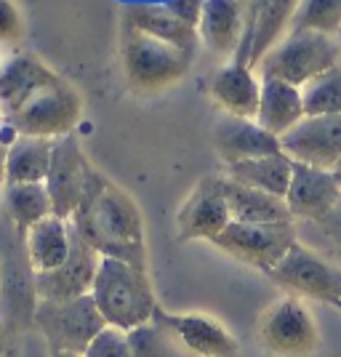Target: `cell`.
<instances>
[{
  "instance_id": "836d02e7",
  "label": "cell",
  "mask_w": 341,
  "mask_h": 357,
  "mask_svg": "<svg viewBox=\"0 0 341 357\" xmlns=\"http://www.w3.org/2000/svg\"><path fill=\"white\" fill-rule=\"evenodd\" d=\"M315 227L328 238V245L341 253V197L339 203H336V208L331 211L320 224H315Z\"/></svg>"
},
{
  "instance_id": "7402d4cb",
  "label": "cell",
  "mask_w": 341,
  "mask_h": 357,
  "mask_svg": "<svg viewBox=\"0 0 341 357\" xmlns=\"http://www.w3.org/2000/svg\"><path fill=\"white\" fill-rule=\"evenodd\" d=\"M304 118L307 112H304V99L298 86L275 80V77H262V102L256 115V123L262 128H267L269 134L280 139Z\"/></svg>"
},
{
  "instance_id": "484cf974",
  "label": "cell",
  "mask_w": 341,
  "mask_h": 357,
  "mask_svg": "<svg viewBox=\"0 0 341 357\" xmlns=\"http://www.w3.org/2000/svg\"><path fill=\"white\" fill-rule=\"evenodd\" d=\"M54 144L56 142L51 139L16 136L8 144V163H6L8 184H45L54 163Z\"/></svg>"
},
{
  "instance_id": "d6a6232c",
  "label": "cell",
  "mask_w": 341,
  "mask_h": 357,
  "mask_svg": "<svg viewBox=\"0 0 341 357\" xmlns=\"http://www.w3.org/2000/svg\"><path fill=\"white\" fill-rule=\"evenodd\" d=\"M165 6H168V11H171L174 16H179L184 24H190V27L197 30L206 0H171V3H165Z\"/></svg>"
},
{
  "instance_id": "7c38bea8",
  "label": "cell",
  "mask_w": 341,
  "mask_h": 357,
  "mask_svg": "<svg viewBox=\"0 0 341 357\" xmlns=\"http://www.w3.org/2000/svg\"><path fill=\"white\" fill-rule=\"evenodd\" d=\"M96 174V168L91 165L86 152L80 147V142L75 134L61 136L54 144V163L45 178V190L51 195L54 203V216L59 219H73L75 211L80 208L83 197L89 192L91 178Z\"/></svg>"
},
{
  "instance_id": "8fae6325",
  "label": "cell",
  "mask_w": 341,
  "mask_h": 357,
  "mask_svg": "<svg viewBox=\"0 0 341 357\" xmlns=\"http://www.w3.org/2000/svg\"><path fill=\"white\" fill-rule=\"evenodd\" d=\"M232 224V211L224 195V176H203L176 211V240H213Z\"/></svg>"
},
{
  "instance_id": "b9f144b4",
  "label": "cell",
  "mask_w": 341,
  "mask_h": 357,
  "mask_svg": "<svg viewBox=\"0 0 341 357\" xmlns=\"http://www.w3.org/2000/svg\"><path fill=\"white\" fill-rule=\"evenodd\" d=\"M8 357H16V355H8Z\"/></svg>"
},
{
  "instance_id": "ffe728a7",
  "label": "cell",
  "mask_w": 341,
  "mask_h": 357,
  "mask_svg": "<svg viewBox=\"0 0 341 357\" xmlns=\"http://www.w3.org/2000/svg\"><path fill=\"white\" fill-rule=\"evenodd\" d=\"M200 43L216 56H238L245 38V16L240 0H206L197 24Z\"/></svg>"
},
{
  "instance_id": "6da1fadb",
  "label": "cell",
  "mask_w": 341,
  "mask_h": 357,
  "mask_svg": "<svg viewBox=\"0 0 341 357\" xmlns=\"http://www.w3.org/2000/svg\"><path fill=\"white\" fill-rule=\"evenodd\" d=\"M70 224L75 235L89 243L99 256L123 259L149 269L147 227L139 203L99 171L91 178L89 192Z\"/></svg>"
},
{
  "instance_id": "f546056e",
  "label": "cell",
  "mask_w": 341,
  "mask_h": 357,
  "mask_svg": "<svg viewBox=\"0 0 341 357\" xmlns=\"http://www.w3.org/2000/svg\"><path fill=\"white\" fill-rule=\"evenodd\" d=\"M291 30L317 32L336 40L341 30V0H298Z\"/></svg>"
},
{
  "instance_id": "603a6c76",
  "label": "cell",
  "mask_w": 341,
  "mask_h": 357,
  "mask_svg": "<svg viewBox=\"0 0 341 357\" xmlns=\"http://www.w3.org/2000/svg\"><path fill=\"white\" fill-rule=\"evenodd\" d=\"M123 24L134 27L139 32H147L158 40L176 45L187 54H195V48L200 43V35L195 27L184 24L179 16L168 11V6H149V3H134L126 6L123 11Z\"/></svg>"
},
{
  "instance_id": "52a82bcc",
  "label": "cell",
  "mask_w": 341,
  "mask_h": 357,
  "mask_svg": "<svg viewBox=\"0 0 341 357\" xmlns=\"http://www.w3.org/2000/svg\"><path fill=\"white\" fill-rule=\"evenodd\" d=\"M104 326L107 323L91 294L67 301H38L35 310V328L43 333L48 352L83 355Z\"/></svg>"
},
{
  "instance_id": "277c9868",
  "label": "cell",
  "mask_w": 341,
  "mask_h": 357,
  "mask_svg": "<svg viewBox=\"0 0 341 357\" xmlns=\"http://www.w3.org/2000/svg\"><path fill=\"white\" fill-rule=\"evenodd\" d=\"M256 342L269 357H312L320 349V328L304 298L282 296L259 314Z\"/></svg>"
},
{
  "instance_id": "3957f363",
  "label": "cell",
  "mask_w": 341,
  "mask_h": 357,
  "mask_svg": "<svg viewBox=\"0 0 341 357\" xmlns=\"http://www.w3.org/2000/svg\"><path fill=\"white\" fill-rule=\"evenodd\" d=\"M195 54L158 40L120 22V64L134 93H160L176 86L192 67Z\"/></svg>"
},
{
  "instance_id": "30bf717a",
  "label": "cell",
  "mask_w": 341,
  "mask_h": 357,
  "mask_svg": "<svg viewBox=\"0 0 341 357\" xmlns=\"http://www.w3.org/2000/svg\"><path fill=\"white\" fill-rule=\"evenodd\" d=\"M38 310V288L24 238L14 232V238L0 240V317L11 331L35 326Z\"/></svg>"
},
{
  "instance_id": "74e56055",
  "label": "cell",
  "mask_w": 341,
  "mask_h": 357,
  "mask_svg": "<svg viewBox=\"0 0 341 357\" xmlns=\"http://www.w3.org/2000/svg\"><path fill=\"white\" fill-rule=\"evenodd\" d=\"M3 120H8V118H6V109H3V105H0V123H3Z\"/></svg>"
},
{
  "instance_id": "5bb4252c",
  "label": "cell",
  "mask_w": 341,
  "mask_h": 357,
  "mask_svg": "<svg viewBox=\"0 0 341 357\" xmlns=\"http://www.w3.org/2000/svg\"><path fill=\"white\" fill-rule=\"evenodd\" d=\"M190 355L195 357H240V342L216 317L203 312L155 314Z\"/></svg>"
},
{
  "instance_id": "9c48e42d",
  "label": "cell",
  "mask_w": 341,
  "mask_h": 357,
  "mask_svg": "<svg viewBox=\"0 0 341 357\" xmlns=\"http://www.w3.org/2000/svg\"><path fill=\"white\" fill-rule=\"evenodd\" d=\"M298 243L294 222L285 224H245L232 222L213 245L227 256L269 275L285 259V253Z\"/></svg>"
},
{
  "instance_id": "e0dca14e",
  "label": "cell",
  "mask_w": 341,
  "mask_h": 357,
  "mask_svg": "<svg viewBox=\"0 0 341 357\" xmlns=\"http://www.w3.org/2000/svg\"><path fill=\"white\" fill-rule=\"evenodd\" d=\"M99 261H102V256L75 235L70 259L54 272L35 275L38 301H67V298L89 296L93 280H96Z\"/></svg>"
},
{
  "instance_id": "83f0119b",
  "label": "cell",
  "mask_w": 341,
  "mask_h": 357,
  "mask_svg": "<svg viewBox=\"0 0 341 357\" xmlns=\"http://www.w3.org/2000/svg\"><path fill=\"white\" fill-rule=\"evenodd\" d=\"M3 213L19 235H27L38 222L54 216V203L45 184H6Z\"/></svg>"
},
{
  "instance_id": "44dd1931",
  "label": "cell",
  "mask_w": 341,
  "mask_h": 357,
  "mask_svg": "<svg viewBox=\"0 0 341 357\" xmlns=\"http://www.w3.org/2000/svg\"><path fill=\"white\" fill-rule=\"evenodd\" d=\"M73 243L75 229L67 219L48 216V219L35 224L24 235V251H27V259H30L35 275L59 269L70 259Z\"/></svg>"
},
{
  "instance_id": "5b68a950",
  "label": "cell",
  "mask_w": 341,
  "mask_h": 357,
  "mask_svg": "<svg viewBox=\"0 0 341 357\" xmlns=\"http://www.w3.org/2000/svg\"><path fill=\"white\" fill-rule=\"evenodd\" d=\"M339 45L333 38L317 32L291 30L280 43L259 61V77H275L291 86H307L312 77L339 64Z\"/></svg>"
},
{
  "instance_id": "f35d334b",
  "label": "cell",
  "mask_w": 341,
  "mask_h": 357,
  "mask_svg": "<svg viewBox=\"0 0 341 357\" xmlns=\"http://www.w3.org/2000/svg\"><path fill=\"white\" fill-rule=\"evenodd\" d=\"M336 45H339V51H341V30H339V35H336Z\"/></svg>"
},
{
  "instance_id": "d590c367",
  "label": "cell",
  "mask_w": 341,
  "mask_h": 357,
  "mask_svg": "<svg viewBox=\"0 0 341 357\" xmlns=\"http://www.w3.org/2000/svg\"><path fill=\"white\" fill-rule=\"evenodd\" d=\"M6 163H8V142L0 136V192H3V187L8 184V176H6Z\"/></svg>"
},
{
  "instance_id": "9a60e30c",
  "label": "cell",
  "mask_w": 341,
  "mask_h": 357,
  "mask_svg": "<svg viewBox=\"0 0 341 357\" xmlns=\"http://www.w3.org/2000/svg\"><path fill=\"white\" fill-rule=\"evenodd\" d=\"M341 197V181L333 171H320L310 165L294 163L291 190L285 195V203L291 208L294 222L320 224L331 211L336 208Z\"/></svg>"
},
{
  "instance_id": "ba28073f",
  "label": "cell",
  "mask_w": 341,
  "mask_h": 357,
  "mask_svg": "<svg viewBox=\"0 0 341 357\" xmlns=\"http://www.w3.org/2000/svg\"><path fill=\"white\" fill-rule=\"evenodd\" d=\"M267 278L288 296L323 301L331 307L341 304V269L310 245L296 243Z\"/></svg>"
},
{
  "instance_id": "ab89813d",
  "label": "cell",
  "mask_w": 341,
  "mask_h": 357,
  "mask_svg": "<svg viewBox=\"0 0 341 357\" xmlns=\"http://www.w3.org/2000/svg\"><path fill=\"white\" fill-rule=\"evenodd\" d=\"M333 174H336V176H339V181H341V165L336 168V171H333Z\"/></svg>"
},
{
  "instance_id": "4316f807",
  "label": "cell",
  "mask_w": 341,
  "mask_h": 357,
  "mask_svg": "<svg viewBox=\"0 0 341 357\" xmlns=\"http://www.w3.org/2000/svg\"><path fill=\"white\" fill-rule=\"evenodd\" d=\"M224 176L238 181V184H245V187H253V190L285 197L291 190V178H294V160L285 152H278V155H267V158L227 165Z\"/></svg>"
},
{
  "instance_id": "cb8c5ba5",
  "label": "cell",
  "mask_w": 341,
  "mask_h": 357,
  "mask_svg": "<svg viewBox=\"0 0 341 357\" xmlns=\"http://www.w3.org/2000/svg\"><path fill=\"white\" fill-rule=\"evenodd\" d=\"M224 195L232 211V222L245 224H285L294 222L291 208L285 203V197L262 192L245 184H238L232 178L224 176Z\"/></svg>"
},
{
  "instance_id": "8992f818",
  "label": "cell",
  "mask_w": 341,
  "mask_h": 357,
  "mask_svg": "<svg viewBox=\"0 0 341 357\" xmlns=\"http://www.w3.org/2000/svg\"><path fill=\"white\" fill-rule=\"evenodd\" d=\"M83 118V96L64 77L54 86L35 93L24 107H19L14 115H8V126L16 136H35L56 142L61 136H70L75 126Z\"/></svg>"
},
{
  "instance_id": "7a4b0ae2",
  "label": "cell",
  "mask_w": 341,
  "mask_h": 357,
  "mask_svg": "<svg viewBox=\"0 0 341 357\" xmlns=\"http://www.w3.org/2000/svg\"><path fill=\"white\" fill-rule=\"evenodd\" d=\"M91 296L107 326H115L128 333L149 326L160 310L149 280V269L109 256H102L99 261Z\"/></svg>"
},
{
  "instance_id": "e575fe53",
  "label": "cell",
  "mask_w": 341,
  "mask_h": 357,
  "mask_svg": "<svg viewBox=\"0 0 341 357\" xmlns=\"http://www.w3.org/2000/svg\"><path fill=\"white\" fill-rule=\"evenodd\" d=\"M14 355V331L0 317V357Z\"/></svg>"
},
{
  "instance_id": "ac0fdd59",
  "label": "cell",
  "mask_w": 341,
  "mask_h": 357,
  "mask_svg": "<svg viewBox=\"0 0 341 357\" xmlns=\"http://www.w3.org/2000/svg\"><path fill=\"white\" fill-rule=\"evenodd\" d=\"M213 149L224 165L245 163V160L282 152L280 139L269 134L267 128H262L256 120L229 118V115H224L213 126Z\"/></svg>"
},
{
  "instance_id": "f1b7e54d",
  "label": "cell",
  "mask_w": 341,
  "mask_h": 357,
  "mask_svg": "<svg viewBox=\"0 0 341 357\" xmlns=\"http://www.w3.org/2000/svg\"><path fill=\"white\" fill-rule=\"evenodd\" d=\"M301 99L307 118L341 115V61L323 75L312 77L307 86H301Z\"/></svg>"
},
{
  "instance_id": "d6986e66",
  "label": "cell",
  "mask_w": 341,
  "mask_h": 357,
  "mask_svg": "<svg viewBox=\"0 0 341 357\" xmlns=\"http://www.w3.org/2000/svg\"><path fill=\"white\" fill-rule=\"evenodd\" d=\"M56 80L59 75L35 54H16L14 59H8L0 67V105L6 109V118Z\"/></svg>"
},
{
  "instance_id": "1f68e13d",
  "label": "cell",
  "mask_w": 341,
  "mask_h": 357,
  "mask_svg": "<svg viewBox=\"0 0 341 357\" xmlns=\"http://www.w3.org/2000/svg\"><path fill=\"white\" fill-rule=\"evenodd\" d=\"M24 38V19L14 0H0V43L16 45Z\"/></svg>"
},
{
  "instance_id": "2e32d148",
  "label": "cell",
  "mask_w": 341,
  "mask_h": 357,
  "mask_svg": "<svg viewBox=\"0 0 341 357\" xmlns=\"http://www.w3.org/2000/svg\"><path fill=\"white\" fill-rule=\"evenodd\" d=\"M208 96L229 118L256 120L262 102V77L248 64L229 59L211 75Z\"/></svg>"
},
{
  "instance_id": "4fadbf2b",
  "label": "cell",
  "mask_w": 341,
  "mask_h": 357,
  "mask_svg": "<svg viewBox=\"0 0 341 357\" xmlns=\"http://www.w3.org/2000/svg\"><path fill=\"white\" fill-rule=\"evenodd\" d=\"M280 147L294 163L336 171L341 165V115L304 118L280 136Z\"/></svg>"
},
{
  "instance_id": "60d3db41",
  "label": "cell",
  "mask_w": 341,
  "mask_h": 357,
  "mask_svg": "<svg viewBox=\"0 0 341 357\" xmlns=\"http://www.w3.org/2000/svg\"><path fill=\"white\" fill-rule=\"evenodd\" d=\"M336 310H341V304H339V307H336Z\"/></svg>"
},
{
  "instance_id": "d4e9b609",
  "label": "cell",
  "mask_w": 341,
  "mask_h": 357,
  "mask_svg": "<svg viewBox=\"0 0 341 357\" xmlns=\"http://www.w3.org/2000/svg\"><path fill=\"white\" fill-rule=\"evenodd\" d=\"M296 8L298 0H264L262 11L256 16L248 48H245V64L248 67L256 70L259 61L291 32V22H294Z\"/></svg>"
},
{
  "instance_id": "4dcf8cb0",
  "label": "cell",
  "mask_w": 341,
  "mask_h": 357,
  "mask_svg": "<svg viewBox=\"0 0 341 357\" xmlns=\"http://www.w3.org/2000/svg\"><path fill=\"white\" fill-rule=\"evenodd\" d=\"M83 357H139V347L134 342V333L104 326L96 333V339L86 347Z\"/></svg>"
},
{
  "instance_id": "8d00e7d4",
  "label": "cell",
  "mask_w": 341,
  "mask_h": 357,
  "mask_svg": "<svg viewBox=\"0 0 341 357\" xmlns=\"http://www.w3.org/2000/svg\"><path fill=\"white\" fill-rule=\"evenodd\" d=\"M51 357H83V355H77V352H51Z\"/></svg>"
}]
</instances>
